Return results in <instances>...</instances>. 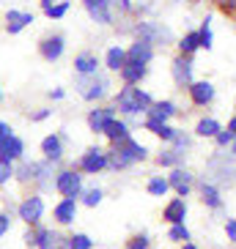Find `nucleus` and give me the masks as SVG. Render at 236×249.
<instances>
[{"instance_id":"f257e3e1","label":"nucleus","mask_w":236,"mask_h":249,"mask_svg":"<svg viewBox=\"0 0 236 249\" xmlns=\"http://www.w3.org/2000/svg\"><path fill=\"white\" fill-rule=\"evenodd\" d=\"M151 104H154V96L146 88H140V85H124L113 96V107H116L118 118H124L129 126L140 124L146 118V112L151 110Z\"/></svg>"},{"instance_id":"f03ea898","label":"nucleus","mask_w":236,"mask_h":249,"mask_svg":"<svg viewBox=\"0 0 236 249\" xmlns=\"http://www.w3.org/2000/svg\"><path fill=\"white\" fill-rule=\"evenodd\" d=\"M55 173H58L55 164H50L47 159H22L14 164V181L22 186H33V192H39V195L52 189Z\"/></svg>"},{"instance_id":"7ed1b4c3","label":"nucleus","mask_w":236,"mask_h":249,"mask_svg":"<svg viewBox=\"0 0 236 249\" xmlns=\"http://www.w3.org/2000/svg\"><path fill=\"white\" fill-rule=\"evenodd\" d=\"M148 156H151L148 145H143L140 140L129 137V140H124V142H118V145L107 148V170L121 173V170H129V167H135V164L148 161Z\"/></svg>"},{"instance_id":"20e7f679","label":"nucleus","mask_w":236,"mask_h":249,"mask_svg":"<svg viewBox=\"0 0 236 249\" xmlns=\"http://www.w3.org/2000/svg\"><path fill=\"white\" fill-rule=\"evenodd\" d=\"M234 156H228V151H217V154L209 159V173L203 178L212 181L214 186H234L236 183V164Z\"/></svg>"},{"instance_id":"39448f33","label":"nucleus","mask_w":236,"mask_h":249,"mask_svg":"<svg viewBox=\"0 0 236 249\" xmlns=\"http://www.w3.org/2000/svg\"><path fill=\"white\" fill-rule=\"evenodd\" d=\"M74 85H77V90H80L82 96V102H88V104H102L107 96H110V88H113V82L107 74H91V77H77L74 80Z\"/></svg>"},{"instance_id":"423d86ee","label":"nucleus","mask_w":236,"mask_h":249,"mask_svg":"<svg viewBox=\"0 0 236 249\" xmlns=\"http://www.w3.org/2000/svg\"><path fill=\"white\" fill-rule=\"evenodd\" d=\"M44 213H47V200H44V195H39V192L25 195V197L20 200V205H17V219L22 222L25 227H39L41 219H44Z\"/></svg>"},{"instance_id":"0eeeda50","label":"nucleus","mask_w":236,"mask_h":249,"mask_svg":"<svg viewBox=\"0 0 236 249\" xmlns=\"http://www.w3.org/2000/svg\"><path fill=\"white\" fill-rule=\"evenodd\" d=\"M72 167L77 170V173H82V176H99V173H104V170H107V148L88 145L80 156H77V161H74Z\"/></svg>"},{"instance_id":"6e6552de","label":"nucleus","mask_w":236,"mask_h":249,"mask_svg":"<svg viewBox=\"0 0 236 249\" xmlns=\"http://www.w3.org/2000/svg\"><path fill=\"white\" fill-rule=\"evenodd\" d=\"M82 173H77L74 167H60L55 173V181H52V189L58 192L60 197H72V200H80L85 183H82Z\"/></svg>"},{"instance_id":"1a4fd4ad","label":"nucleus","mask_w":236,"mask_h":249,"mask_svg":"<svg viewBox=\"0 0 236 249\" xmlns=\"http://www.w3.org/2000/svg\"><path fill=\"white\" fill-rule=\"evenodd\" d=\"M66 132H50L47 137H41V159H47L50 164H60L63 154H66Z\"/></svg>"},{"instance_id":"9d476101","label":"nucleus","mask_w":236,"mask_h":249,"mask_svg":"<svg viewBox=\"0 0 236 249\" xmlns=\"http://www.w3.org/2000/svg\"><path fill=\"white\" fill-rule=\"evenodd\" d=\"M195 181H198V176L192 173V170L187 167H176L168 173V183H170V192L176 195V197H190L192 189H195Z\"/></svg>"},{"instance_id":"9b49d317","label":"nucleus","mask_w":236,"mask_h":249,"mask_svg":"<svg viewBox=\"0 0 236 249\" xmlns=\"http://www.w3.org/2000/svg\"><path fill=\"white\" fill-rule=\"evenodd\" d=\"M135 38H143V41H148V44H154V47L162 41V47H165L173 41V33L168 28H162L159 22H146V19H140V22L135 25Z\"/></svg>"},{"instance_id":"f8f14e48","label":"nucleus","mask_w":236,"mask_h":249,"mask_svg":"<svg viewBox=\"0 0 236 249\" xmlns=\"http://www.w3.org/2000/svg\"><path fill=\"white\" fill-rule=\"evenodd\" d=\"M113 118H118V112H116V107H113V104H94V110H88V115H85L88 132L102 134Z\"/></svg>"},{"instance_id":"ddd939ff","label":"nucleus","mask_w":236,"mask_h":249,"mask_svg":"<svg viewBox=\"0 0 236 249\" xmlns=\"http://www.w3.org/2000/svg\"><path fill=\"white\" fill-rule=\"evenodd\" d=\"M77 211H80V200L72 197H60L52 205V222L58 227H72L77 222Z\"/></svg>"},{"instance_id":"4468645a","label":"nucleus","mask_w":236,"mask_h":249,"mask_svg":"<svg viewBox=\"0 0 236 249\" xmlns=\"http://www.w3.org/2000/svg\"><path fill=\"white\" fill-rule=\"evenodd\" d=\"M36 230V249H69V235H63L55 227L39 225Z\"/></svg>"},{"instance_id":"2eb2a0df","label":"nucleus","mask_w":236,"mask_h":249,"mask_svg":"<svg viewBox=\"0 0 236 249\" xmlns=\"http://www.w3.org/2000/svg\"><path fill=\"white\" fill-rule=\"evenodd\" d=\"M170 74H173V82H176L181 90H187L195 82V63L192 58H184V55H176L173 63H170Z\"/></svg>"},{"instance_id":"dca6fc26","label":"nucleus","mask_w":236,"mask_h":249,"mask_svg":"<svg viewBox=\"0 0 236 249\" xmlns=\"http://www.w3.org/2000/svg\"><path fill=\"white\" fill-rule=\"evenodd\" d=\"M195 192H198V200H200L203 205H206L209 211H222V205H225V200H222L220 186H214L212 181H206V178H200V181H195Z\"/></svg>"},{"instance_id":"f3484780","label":"nucleus","mask_w":236,"mask_h":249,"mask_svg":"<svg viewBox=\"0 0 236 249\" xmlns=\"http://www.w3.org/2000/svg\"><path fill=\"white\" fill-rule=\"evenodd\" d=\"M187 96H190V102L195 107H212L214 99H217V88H214V82L209 80H195L187 88Z\"/></svg>"},{"instance_id":"a211bd4d","label":"nucleus","mask_w":236,"mask_h":249,"mask_svg":"<svg viewBox=\"0 0 236 249\" xmlns=\"http://www.w3.org/2000/svg\"><path fill=\"white\" fill-rule=\"evenodd\" d=\"M63 52H66V38L60 36V33H47V36L39 41V55H41L47 63L60 60L63 58Z\"/></svg>"},{"instance_id":"6ab92c4d","label":"nucleus","mask_w":236,"mask_h":249,"mask_svg":"<svg viewBox=\"0 0 236 249\" xmlns=\"http://www.w3.org/2000/svg\"><path fill=\"white\" fill-rule=\"evenodd\" d=\"M187 213H190V205L184 197H170L162 205V222L165 225H187Z\"/></svg>"},{"instance_id":"aec40b11","label":"nucleus","mask_w":236,"mask_h":249,"mask_svg":"<svg viewBox=\"0 0 236 249\" xmlns=\"http://www.w3.org/2000/svg\"><path fill=\"white\" fill-rule=\"evenodd\" d=\"M82 6L88 11V17L96 25H113L116 17H113V0H82Z\"/></svg>"},{"instance_id":"412c9836","label":"nucleus","mask_w":236,"mask_h":249,"mask_svg":"<svg viewBox=\"0 0 236 249\" xmlns=\"http://www.w3.org/2000/svg\"><path fill=\"white\" fill-rule=\"evenodd\" d=\"M178 104L173 102V99H154V104H151V110L146 112L148 121H159V124H170L173 118L178 115Z\"/></svg>"},{"instance_id":"4be33fe9","label":"nucleus","mask_w":236,"mask_h":249,"mask_svg":"<svg viewBox=\"0 0 236 249\" xmlns=\"http://www.w3.org/2000/svg\"><path fill=\"white\" fill-rule=\"evenodd\" d=\"M25 159V140L20 134H11L0 142V161H8V164H17V161Z\"/></svg>"},{"instance_id":"5701e85b","label":"nucleus","mask_w":236,"mask_h":249,"mask_svg":"<svg viewBox=\"0 0 236 249\" xmlns=\"http://www.w3.org/2000/svg\"><path fill=\"white\" fill-rule=\"evenodd\" d=\"M102 71V60L96 52H80L74 55V74L77 77H91V74H99Z\"/></svg>"},{"instance_id":"b1692460","label":"nucleus","mask_w":236,"mask_h":249,"mask_svg":"<svg viewBox=\"0 0 236 249\" xmlns=\"http://www.w3.org/2000/svg\"><path fill=\"white\" fill-rule=\"evenodd\" d=\"M102 137L107 140V145H118V142L132 137V126L126 124L124 118H113L110 124H107V129L102 132Z\"/></svg>"},{"instance_id":"393cba45","label":"nucleus","mask_w":236,"mask_h":249,"mask_svg":"<svg viewBox=\"0 0 236 249\" xmlns=\"http://www.w3.org/2000/svg\"><path fill=\"white\" fill-rule=\"evenodd\" d=\"M154 55H157L154 44H148L143 38H135L132 44L126 47V58L135 60V63H143V66H148V63L154 60Z\"/></svg>"},{"instance_id":"a878e982","label":"nucleus","mask_w":236,"mask_h":249,"mask_svg":"<svg viewBox=\"0 0 236 249\" xmlns=\"http://www.w3.org/2000/svg\"><path fill=\"white\" fill-rule=\"evenodd\" d=\"M36 17L30 14V11H17V8H8L6 14V33L8 36H17V33H22L30 22H33Z\"/></svg>"},{"instance_id":"bb28decb","label":"nucleus","mask_w":236,"mask_h":249,"mask_svg":"<svg viewBox=\"0 0 236 249\" xmlns=\"http://www.w3.org/2000/svg\"><path fill=\"white\" fill-rule=\"evenodd\" d=\"M118 77H121L124 85H143V80L148 77V66L135 63V60H126V66L118 71Z\"/></svg>"},{"instance_id":"cd10ccee","label":"nucleus","mask_w":236,"mask_h":249,"mask_svg":"<svg viewBox=\"0 0 236 249\" xmlns=\"http://www.w3.org/2000/svg\"><path fill=\"white\" fill-rule=\"evenodd\" d=\"M143 129H146V132H151L157 140H162L165 145H170V142H173V137L178 134V129L173 124H159V121H148V118H143Z\"/></svg>"},{"instance_id":"c85d7f7f","label":"nucleus","mask_w":236,"mask_h":249,"mask_svg":"<svg viewBox=\"0 0 236 249\" xmlns=\"http://www.w3.org/2000/svg\"><path fill=\"white\" fill-rule=\"evenodd\" d=\"M220 132H222V124L214 115L198 118V124H195V129H192V134H195V137H200V140H214Z\"/></svg>"},{"instance_id":"c756f323","label":"nucleus","mask_w":236,"mask_h":249,"mask_svg":"<svg viewBox=\"0 0 236 249\" xmlns=\"http://www.w3.org/2000/svg\"><path fill=\"white\" fill-rule=\"evenodd\" d=\"M126 47H118V44H113L110 50L104 52V69L107 71H113V74H118L121 69L126 66Z\"/></svg>"},{"instance_id":"7c9ffc66","label":"nucleus","mask_w":236,"mask_h":249,"mask_svg":"<svg viewBox=\"0 0 236 249\" xmlns=\"http://www.w3.org/2000/svg\"><path fill=\"white\" fill-rule=\"evenodd\" d=\"M154 161L159 164V167H165V170H176V167H184V161H187V156L184 154H178L176 148H165V151H159V154L154 156Z\"/></svg>"},{"instance_id":"2f4dec72","label":"nucleus","mask_w":236,"mask_h":249,"mask_svg":"<svg viewBox=\"0 0 236 249\" xmlns=\"http://www.w3.org/2000/svg\"><path fill=\"white\" fill-rule=\"evenodd\" d=\"M176 47H178V55H184V58H195V52L200 50L198 30H187L184 36L176 41Z\"/></svg>"},{"instance_id":"473e14b6","label":"nucleus","mask_w":236,"mask_h":249,"mask_svg":"<svg viewBox=\"0 0 236 249\" xmlns=\"http://www.w3.org/2000/svg\"><path fill=\"white\" fill-rule=\"evenodd\" d=\"M146 192L151 195V197H165V195H170L168 176H148V181H146Z\"/></svg>"},{"instance_id":"72a5a7b5","label":"nucleus","mask_w":236,"mask_h":249,"mask_svg":"<svg viewBox=\"0 0 236 249\" xmlns=\"http://www.w3.org/2000/svg\"><path fill=\"white\" fill-rule=\"evenodd\" d=\"M104 200V189L102 186H85L80 195V205H85V208H96V205Z\"/></svg>"},{"instance_id":"f704fd0d","label":"nucleus","mask_w":236,"mask_h":249,"mask_svg":"<svg viewBox=\"0 0 236 249\" xmlns=\"http://www.w3.org/2000/svg\"><path fill=\"white\" fill-rule=\"evenodd\" d=\"M168 241L170 244H187V241H192V233H190V227L187 225H170L168 227Z\"/></svg>"},{"instance_id":"c9c22d12","label":"nucleus","mask_w":236,"mask_h":249,"mask_svg":"<svg viewBox=\"0 0 236 249\" xmlns=\"http://www.w3.org/2000/svg\"><path fill=\"white\" fill-rule=\"evenodd\" d=\"M192 140H195V134L192 132H184V129H178V134L173 137V142H170V148H176L178 154H190L192 151Z\"/></svg>"},{"instance_id":"e433bc0d","label":"nucleus","mask_w":236,"mask_h":249,"mask_svg":"<svg viewBox=\"0 0 236 249\" xmlns=\"http://www.w3.org/2000/svg\"><path fill=\"white\" fill-rule=\"evenodd\" d=\"M198 38H200V50H212L214 47V33H212V17H206L198 28Z\"/></svg>"},{"instance_id":"4c0bfd02","label":"nucleus","mask_w":236,"mask_h":249,"mask_svg":"<svg viewBox=\"0 0 236 249\" xmlns=\"http://www.w3.org/2000/svg\"><path fill=\"white\" fill-rule=\"evenodd\" d=\"M94 238L88 233H72L69 235V249H94Z\"/></svg>"},{"instance_id":"58836bf2","label":"nucleus","mask_w":236,"mask_h":249,"mask_svg":"<svg viewBox=\"0 0 236 249\" xmlns=\"http://www.w3.org/2000/svg\"><path fill=\"white\" fill-rule=\"evenodd\" d=\"M69 8H72V3H69V0H60V3H55V6L44 8V17L47 19H63V17L69 14Z\"/></svg>"},{"instance_id":"ea45409f","label":"nucleus","mask_w":236,"mask_h":249,"mask_svg":"<svg viewBox=\"0 0 236 249\" xmlns=\"http://www.w3.org/2000/svg\"><path fill=\"white\" fill-rule=\"evenodd\" d=\"M124 249H151V235H148V233L129 235V241L124 244Z\"/></svg>"},{"instance_id":"a19ab883","label":"nucleus","mask_w":236,"mask_h":249,"mask_svg":"<svg viewBox=\"0 0 236 249\" xmlns=\"http://www.w3.org/2000/svg\"><path fill=\"white\" fill-rule=\"evenodd\" d=\"M234 140H236V134H231L228 129L222 126V132L217 134V137H214V145H217V151H228V145L234 142Z\"/></svg>"},{"instance_id":"79ce46f5","label":"nucleus","mask_w":236,"mask_h":249,"mask_svg":"<svg viewBox=\"0 0 236 249\" xmlns=\"http://www.w3.org/2000/svg\"><path fill=\"white\" fill-rule=\"evenodd\" d=\"M11 181H14V164L0 161V186H8Z\"/></svg>"},{"instance_id":"37998d69","label":"nucleus","mask_w":236,"mask_h":249,"mask_svg":"<svg viewBox=\"0 0 236 249\" xmlns=\"http://www.w3.org/2000/svg\"><path fill=\"white\" fill-rule=\"evenodd\" d=\"M11 225H14V219H11V213H8V211H0V238H3V235H8Z\"/></svg>"},{"instance_id":"c03bdc74","label":"nucleus","mask_w":236,"mask_h":249,"mask_svg":"<svg viewBox=\"0 0 236 249\" xmlns=\"http://www.w3.org/2000/svg\"><path fill=\"white\" fill-rule=\"evenodd\" d=\"M50 115H52V110H50V107H39V110H33V112H30V121H33V124H41V121H47Z\"/></svg>"},{"instance_id":"a18cd8bd","label":"nucleus","mask_w":236,"mask_h":249,"mask_svg":"<svg viewBox=\"0 0 236 249\" xmlns=\"http://www.w3.org/2000/svg\"><path fill=\"white\" fill-rule=\"evenodd\" d=\"M22 244L28 249H36V230L33 227H25V233H22Z\"/></svg>"},{"instance_id":"49530a36","label":"nucleus","mask_w":236,"mask_h":249,"mask_svg":"<svg viewBox=\"0 0 236 249\" xmlns=\"http://www.w3.org/2000/svg\"><path fill=\"white\" fill-rule=\"evenodd\" d=\"M225 238H228V244H236V219H225Z\"/></svg>"},{"instance_id":"de8ad7c7","label":"nucleus","mask_w":236,"mask_h":249,"mask_svg":"<svg viewBox=\"0 0 236 249\" xmlns=\"http://www.w3.org/2000/svg\"><path fill=\"white\" fill-rule=\"evenodd\" d=\"M47 96H50V102H63V99H66V90L63 88H52Z\"/></svg>"},{"instance_id":"09e8293b","label":"nucleus","mask_w":236,"mask_h":249,"mask_svg":"<svg viewBox=\"0 0 236 249\" xmlns=\"http://www.w3.org/2000/svg\"><path fill=\"white\" fill-rule=\"evenodd\" d=\"M214 3H217L222 11H231V14L236 11V0H214Z\"/></svg>"},{"instance_id":"8fccbe9b","label":"nucleus","mask_w":236,"mask_h":249,"mask_svg":"<svg viewBox=\"0 0 236 249\" xmlns=\"http://www.w3.org/2000/svg\"><path fill=\"white\" fill-rule=\"evenodd\" d=\"M11 134H14V129H11L6 121H0V142H3L6 137H11Z\"/></svg>"},{"instance_id":"3c124183","label":"nucleus","mask_w":236,"mask_h":249,"mask_svg":"<svg viewBox=\"0 0 236 249\" xmlns=\"http://www.w3.org/2000/svg\"><path fill=\"white\" fill-rule=\"evenodd\" d=\"M116 3H118V8H121V11H126V14H129V11H135L132 0H116Z\"/></svg>"},{"instance_id":"603ef678","label":"nucleus","mask_w":236,"mask_h":249,"mask_svg":"<svg viewBox=\"0 0 236 249\" xmlns=\"http://www.w3.org/2000/svg\"><path fill=\"white\" fill-rule=\"evenodd\" d=\"M225 129H228L231 134H236V112H234V115L228 118V126H225Z\"/></svg>"},{"instance_id":"864d4df0","label":"nucleus","mask_w":236,"mask_h":249,"mask_svg":"<svg viewBox=\"0 0 236 249\" xmlns=\"http://www.w3.org/2000/svg\"><path fill=\"white\" fill-rule=\"evenodd\" d=\"M41 3V8H50V6H55V3H60V0H39Z\"/></svg>"},{"instance_id":"5fc2aeb1","label":"nucleus","mask_w":236,"mask_h":249,"mask_svg":"<svg viewBox=\"0 0 236 249\" xmlns=\"http://www.w3.org/2000/svg\"><path fill=\"white\" fill-rule=\"evenodd\" d=\"M178 249H198V244H195V241H187V244H181Z\"/></svg>"},{"instance_id":"6e6d98bb","label":"nucleus","mask_w":236,"mask_h":249,"mask_svg":"<svg viewBox=\"0 0 236 249\" xmlns=\"http://www.w3.org/2000/svg\"><path fill=\"white\" fill-rule=\"evenodd\" d=\"M228 156H234V159H236V140L228 145Z\"/></svg>"},{"instance_id":"4d7b16f0","label":"nucleus","mask_w":236,"mask_h":249,"mask_svg":"<svg viewBox=\"0 0 236 249\" xmlns=\"http://www.w3.org/2000/svg\"><path fill=\"white\" fill-rule=\"evenodd\" d=\"M234 110H236V96H234Z\"/></svg>"},{"instance_id":"13d9d810","label":"nucleus","mask_w":236,"mask_h":249,"mask_svg":"<svg viewBox=\"0 0 236 249\" xmlns=\"http://www.w3.org/2000/svg\"><path fill=\"white\" fill-rule=\"evenodd\" d=\"M0 99H3V88H0Z\"/></svg>"}]
</instances>
